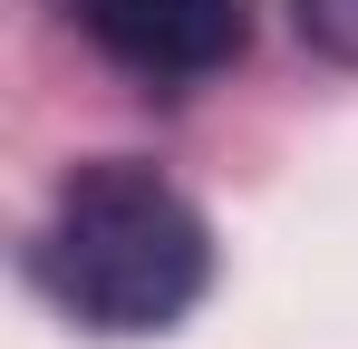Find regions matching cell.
Instances as JSON below:
<instances>
[{
  "label": "cell",
  "instance_id": "cell-1",
  "mask_svg": "<svg viewBox=\"0 0 358 349\" xmlns=\"http://www.w3.org/2000/svg\"><path fill=\"white\" fill-rule=\"evenodd\" d=\"M203 282H213V233L155 165L97 156L59 184L39 233V291L68 320L107 340H145V330H175L203 301Z\"/></svg>",
  "mask_w": 358,
  "mask_h": 349
},
{
  "label": "cell",
  "instance_id": "cell-2",
  "mask_svg": "<svg viewBox=\"0 0 358 349\" xmlns=\"http://www.w3.org/2000/svg\"><path fill=\"white\" fill-rule=\"evenodd\" d=\"M87 49L145 88H194L252 49V0H68Z\"/></svg>",
  "mask_w": 358,
  "mask_h": 349
},
{
  "label": "cell",
  "instance_id": "cell-3",
  "mask_svg": "<svg viewBox=\"0 0 358 349\" xmlns=\"http://www.w3.org/2000/svg\"><path fill=\"white\" fill-rule=\"evenodd\" d=\"M300 39L320 58H339V68H358V0H291Z\"/></svg>",
  "mask_w": 358,
  "mask_h": 349
}]
</instances>
